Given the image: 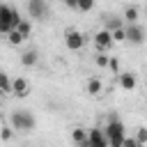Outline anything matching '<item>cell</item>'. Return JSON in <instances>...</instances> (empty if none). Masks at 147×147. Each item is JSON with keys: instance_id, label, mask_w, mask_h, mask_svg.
Returning a JSON list of instances; mask_svg holds the SVG:
<instances>
[{"instance_id": "6da1fadb", "label": "cell", "mask_w": 147, "mask_h": 147, "mask_svg": "<svg viewBox=\"0 0 147 147\" xmlns=\"http://www.w3.org/2000/svg\"><path fill=\"white\" fill-rule=\"evenodd\" d=\"M106 136H108L110 147H124L126 133H124V124H122L117 117H110V119H108V124H106Z\"/></svg>"}, {"instance_id": "7a4b0ae2", "label": "cell", "mask_w": 147, "mask_h": 147, "mask_svg": "<svg viewBox=\"0 0 147 147\" xmlns=\"http://www.w3.org/2000/svg\"><path fill=\"white\" fill-rule=\"evenodd\" d=\"M9 122L16 131H32L34 129V115L30 110H14L9 115Z\"/></svg>"}, {"instance_id": "3957f363", "label": "cell", "mask_w": 147, "mask_h": 147, "mask_svg": "<svg viewBox=\"0 0 147 147\" xmlns=\"http://www.w3.org/2000/svg\"><path fill=\"white\" fill-rule=\"evenodd\" d=\"M16 9H11L9 5H0V34L7 37L11 32V21H14Z\"/></svg>"}, {"instance_id": "277c9868", "label": "cell", "mask_w": 147, "mask_h": 147, "mask_svg": "<svg viewBox=\"0 0 147 147\" xmlns=\"http://www.w3.org/2000/svg\"><path fill=\"white\" fill-rule=\"evenodd\" d=\"M28 14L34 21H44L48 16V2L46 0H28Z\"/></svg>"}, {"instance_id": "5b68a950", "label": "cell", "mask_w": 147, "mask_h": 147, "mask_svg": "<svg viewBox=\"0 0 147 147\" xmlns=\"http://www.w3.org/2000/svg\"><path fill=\"white\" fill-rule=\"evenodd\" d=\"M64 44L69 51H80L85 46V37L78 32V30H67L64 32Z\"/></svg>"}, {"instance_id": "8992f818", "label": "cell", "mask_w": 147, "mask_h": 147, "mask_svg": "<svg viewBox=\"0 0 147 147\" xmlns=\"http://www.w3.org/2000/svg\"><path fill=\"white\" fill-rule=\"evenodd\" d=\"M126 41L129 44H142L145 41V28L142 25H138V23H129L126 25Z\"/></svg>"}, {"instance_id": "52a82bcc", "label": "cell", "mask_w": 147, "mask_h": 147, "mask_svg": "<svg viewBox=\"0 0 147 147\" xmlns=\"http://www.w3.org/2000/svg\"><path fill=\"white\" fill-rule=\"evenodd\" d=\"M94 44H96V51H99V53L108 51V48L115 44V39H113V32H108L106 28H103V30H99V32L94 34Z\"/></svg>"}, {"instance_id": "ba28073f", "label": "cell", "mask_w": 147, "mask_h": 147, "mask_svg": "<svg viewBox=\"0 0 147 147\" xmlns=\"http://www.w3.org/2000/svg\"><path fill=\"white\" fill-rule=\"evenodd\" d=\"M87 142H90L92 147H110L108 136H106L103 129H92V131H87Z\"/></svg>"}, {"instance_id": "9c48e42d", "label": "cell", "mask_w": 147, "mask_h": 147, "mask_svg": "<svg viewBox=\"0 0 147 147\" xmlns=\"http://www.w3.org/2000/svg\"><path fill=\"white\" fill-rule=\"evenodd\" d=\"M119 85H122V90H126V92L136 90V85H138L136 74H133V71H122V74H119Z\"/></svg>"}, {"instance_id": "30bf717a", "label": "cell", "mask_w": 147, "mask_h": 147, "mask_svg": "<svg viewBox=\"0 0 147 147\" xmlns=\"http://www.w3.org/2000/svg\"><path fill=\"white\" fill-rule=\"evenodd\" d=\"M28 92H30L28 80H25V78H14V83H11V94H16V96H28Z\"/></svg>"}, {"instance_id": "8fae6325", "label": "cell", "mask_w": 147, "mask_h": 147, "mask_svg": "<svg viewBox=\"0 0 147 147\" xmlns=\"http://www.w3.org/2000/svg\"><path fill=\"white\" fill-rule=\"evenodd\" d=\"M103 23H106V30H108V32H115V30L126 28V21H124V18H119V16H106V18H103Z\"/></svg>"}, {"instance_id": "7c38bea8", "label": "cell", "mask_w": 147, "mask_h": 147, "mask_svg": "<svg viewBox=\"0 0 147 147\" xmlns=\"http://www.w3.org/2000/svg\"><path fill=\"white\" fill-rule=\"evenodd\" d=\"M37 62H39V53L34 48H30V51H25L21 55V64L23 67H37Z\"/></svg>"}, {"instance_id": "4fadbf2b", "label": "cell", "mask_w": 147, "mask_h": 147, "mask_svg": "<svg viewBox=\"0 0 147 147\" xmlns=\"http://www.w3.org/2000/svg\"><path fill=\"white\" fill-rule=\"evenodd\" d=\"M122 18L126 21V25H129V23H138V7H126Z\"/></svg>"}, {"instance_id": "5bb4252c", "label": "cell", "mask_w": 147, "mask_h": 147, "mask_svg": "<svg viewBox=\"0 0 147 147\" xmlns=\"http://www.w3.org/2000/svg\"><path fill=\"white\" fill-rule=\"evenodd\" d=\"M101 90H103V85H101L99 78H90L87 80V92L90 94H101Z\"/></svg>"}, {"instance_id": "9a60e30c", "label": "cell", "mask_w": 147, "mask_h": 147, "mask_svg": "<svg viewBox=\"0 0 147 147\" xmlns=\"http://www.w3.org/2000/svg\"><path fill=\"white\" fill-rule=\"evenodd\" d=\"M71 140H74L76 145H83V142L87 140V133H85V131H83L80 126H76V129L71 131Z\"/></svg>"}, {"instance_id": "2e32d148", "label": "cell", "mask_w": 147, "mask_h": 147, "mask_svg": "<svg viewBox=\"0 0 147 147\" xmlns=\"http://www.w3.org/2000/svg\"><path fill=\"white\" fill-rule=\"evenodd\" d=\"M23 39H25V37H23V34H21V32H18V30H11V32H9V34H7V41H9V44H11V46H18V44H21V41H23Z\"/></svg>"}, {"instance_id": "e0dca14e", "label": "cell", "mask_w": 147, "mask_h": 147, "mask_svg": "<svg viewBox=\"0 0 147 147\" xmlns=\"http://www.w3.org/2000/svg\"><path fill=\"white\" fill-rule=\"evenodd\" d=\"M11 83H14V80H9L7 74H0V87H2L5 94H11Z\"/></svg>"}, {"instance_id": "ac0fdd59", "label": "cell", "mask_w": 147, "mask_h": 147, "mask_svg": "<svg viewBox=\"0 0 147 147\" xmlns=\"http://www.w3.org/2000/svg\"><path fill=\"white\" fill-rule=\"evenodd\" d=\"M110 60H113V57H110V55H103V53H96V57H94L96 67H101V69H103V67H110Z\"/></svg>"}, {"instance_id": "d6986e66", "label": "cell", "mask_w": 147, "mask_h": 147, "mask_svg": "<svg viewBox=\"0 0 147 147\" xmlns=\"http://www.w3.org/2000/svg\"><path fill=\"white\" fill-rule=\"evenodd\" d=\"M16 30H18L23 37H30V32H32V25H30V21H25V18H23V21H21V25H18Z\"/></svg>"}, {"instance_id": "ffe728a7", "label": "cell", "mask_w": 147, "mask_h": 147, "mask_svg": "<svg viewBox=\"0 0 147 147\" xmlns=\"http://www.w3.org/2000/svg\"><path fill=\"white\" fill-rule=\"evenodd\" d=\"M113 39H115V44H119V41H126V28H122V30H115V32H113Z\"/></svg>"}, {"instance_id": "44dd1931", "label": "cell", "mask_w": 147, "mask_h": 147, "mask_svg": "<svg viewBox=\"0 0 147 147\" xmlns=\"http://www.w3.org/2000/svg\"><path fill=\"white\" fill-rule=\"evenodd\" d=\"M136 140H138V145H140V147L147 142V129H145V126H140V129H138V136H136Z\"/></svg>"}, {"instance_id": "7402d4cb", "label": "cell", "mask_w": 147, "mask_h": 147, "mask_svg": "<svg viewBox=\"0 0 147 147\" xmlns=\"http://www.w3.org/2000/svg\"><path fill=\"white\" fill-rule=\"evenodd\" d=\"M94 7V0H80L78 2V11H90Z\"/></svg>"}, {"instance_id": "603a6c76", "label": "cell", "mask_w": 147, "mask_h": 147, "mask_svg": "<svg viewBox=\"0 0 147 147\" xmlns=\"http://www.w3.org/2000/svg\"><path fill=\"white\" fill-rule=\"evenodd\" d=\"M11 129L14 126H2V142H9L11 140Z\"/></svg>"}, {"instance_id": "cb8c5ba5", "label": "cell", "mask_w": 147, "mask_h": 147, "mask_svg": "<svg viewBox=\"0 0 147 147\" xmlns=\"http://www.w3.org/2000/svg\"><path fill=\"white\" fill-rule=\"evenodd\" d=\"M64 2V7H69V9H78V2L80 0H62Z\"/></svg>"}, {"instance_id": "d4e9b609", "label": "cell", "mask_w": 147, "mask_h": 147, "mask_svg": "<svg viewBox=\"0 0 147 147\" xmlns=\"http://www.w3.org/2000/svg\"><path fill=\"white\" fill-rule=\"evenodd\" d=\"M124 147H140V145H138L136 138H126V140H124Z\"/></svg>"}]
</instances>
